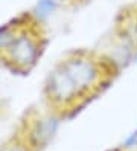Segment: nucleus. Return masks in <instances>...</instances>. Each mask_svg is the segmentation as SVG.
<instances>
[{"instance_id":"1","label":"nucleus","mask_w":137,"mask_h":151,"mask_svg":"<svg viewBox=\"0 0 137 151\" xmlns=\"http://www.w3.org/2000/svg\"><path fill=\"white\" fill-rule=\"evenodd\" d=\"M116 69L96 52L72 50L46 75L44 102L61 116L75 113L113 81Z\"/></svg>"},{"instance_id":"2","label":"nucleus","mask_w":137,"mask_h":151,"mask_svg":"<svg viewBox=\"0 0 137 151\" xmlns=\"http://www.w3.org/2000/svg\"><path fill=\"white\" fill-rule=\"evenodd\" d=\"M46 47L47 40L43 34V28L34 24L29 19V23L18 34L12 46L0 58V61L14 73L24 75L38 64L46 52Z\"/></svg>"},{"instance_id":"3","label":"nucleus","mask_w":137,"mask_h":151,"mask_svg":"<svg viewBox=\"0 0 137 151\" xmlns=\"http://www.w3.org/2000/svg\"><path fill=\"white\" fill-rule=\"evenodd\" d=\"M62 116L47 107V111H34L29 114L23 125V134L20 137L32 151H40L46 148L58 134Z\"/></svg>"},{"instance_id":"4","label":"nucleus","mask_w":137,"mask_h":151,"mask_svg":"<svg viewBox=\"0 0 137 151\" xmlns=\"http://www.w3.org/2000/svg\"><path fill=\"white\" fill-rule=\"evenodd\" d=\"M27 23H29V15L26 12L23 15H18L15 19L0 24V58L12 46V43L18 37V34L23 31V28Z\"/></svg>"},{"instance_id":"5","label":"nucleus","mask_w":137,"mask_h":151,"mask_svg":"<svg viewBox=\"0 0 137 151\" xmlns=\"http://www.w3.org/2000/svg\"><path fill=\"white\" fill-rule=\"evenodd\" d=\"M60 8L61 5L57 0H37L34 6L31 8V11L27 12V15H29V19L34 24L43 28L57 15Z\"/></svg>"},{"instance_id":"6","label":"nucleus","mask_w":137,"mask_h":151,"mask_svg":"<svg viewBox=\"0 0 137 151\" xmlns=\"http://www.w3.org/2000/svg\"><path fill=\"white\" fill-rule=\"evenodd\" d=\"M122 147L125 150H134L137 148V130H134L133 133H130L122 142Z\"/></svg>"},{"instance_id":"7","label":"nucleus","mask_w":137,"mask_h":151,"mask_svg":"<svg viewBox=\"0 0 137 151\" xmlns=\"http://www.w3.org/2000/svg\"><path fill=\"white\" fill-rule=\"evenodd\" d=\"M3 151H32V150H31L29 147H27V145L24 144V142H23L20 137H18V139L14 142V144L6 145Z\"/></svg>"},{"instance_id":"8","label":"nucleus","mask_w":137,"mask_h":151,"mask_svg":"<svg viewBox=\"0 0 137 151\" xmlns=\"http://www.w3.org/2000/svg\"><path fill=\"white\" fill-rule=\"evenodd\" d=\"M57 2H58L61 6H64V5H73V3L79 2V0H57Z\"/></svg>"},{"instance_id":"9","label":"nucleus","mask_w":137,"mask_h":151,"mask_svg":"<svg viewBox=\"0 0 137 151\" xmlns=\"http://www.w3.org/2000/svg\"><path fill=\"white\" fill-rule=\"evenodd\" d=\"M137 63V44H136V49H134V60H133V64Z\"/></svg>"}]
</instances>
